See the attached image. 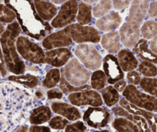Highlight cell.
<instances>
[{"instance_id": "cell-1", "label": "cell", "mask_w": 157, "mask_h": 132, "mask_svg": "<svg viewBox=\"0 0 157 132\" xmlns=\"http://www.w3.org/2000/svg\"><path fill=\"white\" fill-rule=\"evenodd\" d=\"M35 107L33 94L22 86L0 83V132H10L25 122Z\"/></svg>"}, {"instance_id": "cell-2", "label": "cell", "mask_w": 157, "mask_h": 132, "mask_svg": "<svg viewBox=\"0 0 157 132\" xmlns=\"http://www.w3.org/2000/svg\"><path fill=\"white\" fill-rule=\"evenodd\" d=\"M5 3L14 12L21 28L30 37L40 40L52 30L39 16L32 0H5Z\"/></svg>"}, {"instance_id": "cell-3", "label": "cell", "mask_w": 157, "mask_h": 132, "mask_svg": "<svg viewBox=\"0 0 157 132\" xmlns=\"http://www.w3.org/2000/svg\"><path fill=\"white\" fill-rule=\"evenodd\" d=\"M150 0H132L129 15L120 29L122 43L126 48H132L140 37V26L146 18Z\"/></svg>"}, {"instance_id": "cell-4", "label": "cell", "mask_w": 157, "mask_h": 132, "mask_svg": "<svg viewBox=\"0 0 157 132\" xmlns=\"http://www.w3.org/2000/svg\"><path fill=\"white\" fill-rule=\"evenodd\" d=\"M21 33V26L18 22H13L7 26L0 38L2 51L6 65L10 72L19 75L25 70V65L16 50V39Z\"/></svg>"}, {"instance_id": "cell-5", "label": "cell", "mask_w": 157, "mask_h": 132, "mask_svg": "<svg viewBox=\"0 0 157 132\" xmlns=\"http://www.w3.org/2000/svg\"><path fill=\"white\" fill-rule=\"evenodd\" d=\"M16 49L21 57L35 64L46 63V54L39 45L28 37L20 36L16 39Z\"/></svg>"}, {"instance_id": "cell-6", "label": "cell", "mask_w": 157, "mask_h": 132, "mask_svg": "<svg viewBox=\"0 0 157 132\" xmlns=\"http://www.w3.org/2000/svg\"><path fill=\"white\" fill-rule=\"evenodd\" d=\"M62 76L72 86H82L89 81L90 73L76 58H72L62 70Z\"/></svg>"}, {"instance_id": "cell-7", "label": "cell", "mask_w": 157, "mask_h": 132, "mask_svg": "<svg viewBox=\"0 0 157 132\" xmlns=\"http://www.w3.org/2000/svg\"><path fill=\"white\" fill-rule=\"evenodd\" d=\"M123 95L129 102L142 109L151 112H157V98L146 94L139 90L133 84L128 85Z\"/></svg>"}, {"instance_id": "cell-8", "label": "cell", "mask_w": 157, "mask_h": 132, "mask_svg": "<svg viewBox=\"0 0 157 132\" xmlns=\"http://www.w3.org/2000/svg\"><path fill=\"white\" fill-rule=\"evenodd\" d=\"M72 41L77 43L83 42H99L101 36L99 31L92 26L80 25L78 23L70 24L63 29Z\"/></svg>"}, {"instance_id": "cell-9", "label": "cell", "mask_w": 157, "mask_h": 132, "mask_svg": "<svg viewBox=\"0 0 157 132\" xmlns=\"http://www.w3.org/2000/svg\"><path fill=\"white\" fill-rule=\"evenodd\" d=\"M74 54L85 67L91 70H97L102 65V57L99 51L90 44L77 45Z\"/></svg>"}, {"instance_id": "cell-10", "label": "cell", "mask_w": 157, "mask_h": 132, "mask_svg": "<svg viewBox=\"0 0 157 132\" xmlns=\"http://www.w3.org/2000/svg\"><path fill=\"white\" fill-rule=\"evenodd\" d=\"M78 1L69 0L62 6L58 14L52 19L51 26L53 28H63L70 25L77 16Z\"/></svg>"}, {"instance_id": "cell-11", "label": "cell", "mask_w": 157, "mask_h": 132, "mask_svg": "<svg viewBox=\"0 0 157 132\" xmlns=\"http://www.w3.org/2000/svg\"><path fill=\"white\" fill-rule=\"evenodd\" d=\"M83 120L90 127L101 128L108 124L110 114L106 108L99 107H89L83 114Z\"/></svg>"}, {"instance_id": "cell-12", "label": "cell", "mask_w": 157, "mask_h": 132, "mask_svg": "<svg viewBox=\"0 0 157 132\" xmlns=\"http://www.w3.org/2000/svg\"><path fill=\"white\" fill-rule=\"evenodd\" d=\"M69 102L77 107L90 105L92 107H99L102 104V100L99 93L95 90H82L74 92L68 97Z\"/></svg>"}, {"instance_id": "cell-13", "label": "cell", "mask_w": 157, "mask_h": 132, "mask_svg": "<svg viewBox=\"0 0 157 132\" xmlns=\"http://www.w3.org/2000/svg\"><path fill=\"white\" fill-rule=\"evenodd\" d=\"M103 71L106 76L107 81L114 84L119 80H123L124 74L116 57L112 54L105 56L103 60Z\"/></svg>"}, {"instance_id": "cell-14", "label": "cell", "mask_w": 157, "mask_h": 132, "mask_svg": "<svg viewBox=\"0 0 157 132\" xmlns=\"http://www.w3.org/2000/svg\"><path fill=\"white\" fill-rule=\"evenodd\" d=\"M72 39L70 36L62 30L46 36L43 41V46L46 50H53L70 46Z\"/></svg>"}, {"instance_id": "cell-15", "label": "cell", "mask_w": 157, "mask_h": 132, "mask_svg": "<svg viewBox=\"0 0 157 132\" xmlns=\"http://www.w3.org/2000/svg\"><path fill=\"white\" fill-rule=\"evenodd\" d=\"M120 104L123 108L129 113L143 117L147 121L152 132H157V117L154 114L131 104L127 100L121 99L120 101Z\"/></svg>"}, {"instance_id": "cell-16", "label": "cell", "mask_w": 157, "mask_h": 132, "mask_svg": "<svg viewBox=\"0 0 157 132\" xmlns=\"http://www.w3.org/2000/svg\"><path fill=\"white\" fill-rule=\"evenodd\" d=\"M46 54V63L56 67H60L67 63L72 53L66 48H58L47 51Z\"/></svg>"}, {"instance_id": "cell-17", "label": "cell", "mask_w": 157, "mask_h": 132, "mask_svg": "<svg viewBox=\"0 0 157 132\" xmlns=\"http://www.w3.org/2000/svg\"><path fill=\"white\" fill-rule=\"evenodd\" d=\"M122 23V17L117 12H111L102 16L96 22L98 30L103 32H109L117 30Z\"/></svg>"}, {"instance_id": "cell-18", "label": "cell", "mask_w": 157, "mask_h": 132, "mask_svg": "<svg viewBox=\"0 0 157 132\" xmlns=\"http://www.w3.org/2000/svg\"><path fill=\"white\" fill-rule=\"evenodd\" d=\"M51 108L54 113L63 116L69 121H75L81 118V113L78 108L63 102H53Z\"/></svg>"}, {"instance_id": "cell-19", "label": "cell", "mask_w": 157, "mask_h": 132, "mask_svg": "<svg viewBox=\"0 0 157 132\" xmlns=\"http://www.w3.org/2000/svg\"><path fill=\"white\" fill-rule=\"evenodd\" d=\"M113 112L116 115L123 117L133 122L138 127L140 132H152L147 121L143 117L129 113L121 107H116L113 108Z\"/></svg>"}, {"instance_id": "cell-20", "label": "cell", "mask_w": 157, "mask_h": 132, "mask_svg": "<svg viewBox=\"0 0 157 132\" xmlns=\"http://www.w3.org/2000/svg\"><path fill=\"white\" fill-rule=\"evenodd\" d=\"M120 35L117 31L111 32L104 34L101 39V45L102 48L109 54H116L121 49Z\"/></svg>"}, {"instance_id": "cell-21", "label": "cell", "mask_w": 157, "mask_h": 132, "mask_svg": "<svg viewBox=\"0 0 157 132\" xmlns=\"http://www.w3.org/2000/svg\"><path fill=\"white\" fill-rule=\"evenodd\" d=\"M34 5L38 14L43 20H52L57 14V8L53 3L46 0H34Z\"/></svg>"}, {"instance_id": "cell-22", "label": "cell", "mask_w": 157, "mask_h": 132, "mask_svg": "<svg viewBox=\"0 0 157 132\" xmlns=\"http://www.w3.org/2000/svg\"><path fill=\"white\" fill-rule=\"evenodd\" d=\"M133 52L142 60L152 63H157V54H154L149 49V45L146 39H139L132 49Z\"/></svg>"}, {"instance_id": "cell-23", "label": "cell", "mask_w": 157, "mask_h": 132, "mask_svg": "<svg viewBox=\"0 0 157 132\" xmlns=\"http://www.w3.org/2000/svg\"><path fill=\"white\" fill-rule=\"evenodd\" d=\"M118 62L122 70L126 72L134 70L138 66V60L129 50H121L118 54Z\"/></svg>"}, {"instance_id": "cell-24", "label": "cell", "mask_w": 157, "mask_h": 132, "mask_svg": "<svg viewBox=\"0 0 157 132\" xmlns=\"http://www.w3.org/2000/svg\"><path fill=\"white\" fill-rule=\"evenodd\" d=\"M52 117V112L48 106H39L33 109L29 116V122L32 124H41L49 121Z\"/></svg>"}, {"instance_id": "cell-25", "label": "cell", "mask_w": 157, "mask_h": 132, "mask_svg": "<svg viewBox=\"0 0 157 132\" xmlns=\"http://www.w3.org/2000/svg\"><path fill=\"white\" fill-rule=\"evenodd\" d=\"M77 21L80 25H87L93 20V8L90 4L80 2L77 12Z\"/></svg>"}, {"instance_id": "cell-26", "label": "cell", "mask_w": 157, "mask_h": 132, "mask_svg": "<svg viewBox=\"0 0 157 132\" xmlns=\"http://www.w3.org/2000/svg\"><path fill=\"white\" fill-rule=\"evenodd\" d=\"M113 127L119 132H140L138 127L125 118H117L113 121Z\"/></svg>"}, {"instance_id": "cell-27", "label": "cell", "mask_w": 157, "mask_h": 132, "mask_svg": "<svg viewBox=\"0 0 157 132\" xmlns=\"http://www.w3.org/2000/svg\"><path fill=\"white\" fill-rule=\"evenodd\" d=\"M9 80L16 83L23 84L30 88H34L39 84V80L37 77L32 74H25V75H13L9 77Z\"/></svg>"}, {"instance_id": "cell-28", "label": "cell", "mask_w": 157, "mask_h": 132, "mask_svg": "<svg viewBox=\"0 0 157 132\" xmlns=\"http://www.w3.org/2000/svg\"><path fill=\"white\" fill-rule=\"evenodd\" d=\"M102 96L108 107H113L116 105L120 101V95L116 88L113 86H108L105 87L102 91Z\"/></svg>"}, {"instance_id": "cell-29", "label": "cell", "mask_w": 157, "mask_h": 132, "mask_svg": "<svg viewBox=\"0 0 157 132\" xmlns=\"http://www.w3.org/2000/svg\"><path fill=\"white\" fill-rule=\"evenodd\" d=\"M140 33L145 39H150L157 35V22L155 20H147L142 25Z\"/></svg>"}, {"instance_id": "cell-30", "label": "cell", "mask_w": 157, "mask_h": 132, "mask_svg": "<svg viewBox=\"0 0 157 132\" xmlns=\"http://www.w3.org/2000/svg\"><path fill=\"white\" fill-rule=\"evenodd\" d=\"M113 7L112 0H100L93 8V15L96 18H101L109 13Z\"/></svg>"}, {"instance_id": "cell-31", "label": "cell", "mask_w": 157, "mask_h": 132, "mask_svg": "<svg viewBox=\"0 0 157 132\" xmlns=\"http://www.w3.org/2000/svg\"><path fill=\"white\" fill-rule=\"evenodd\" d=\"M60 81V71L59 69H51L46 74L43 81V86L45 88L55 87Z\"/></svg>"}, {"instance_id": "cell-32", "label": "cell", "mask_w": 157, "mask_h": 132, "mask_svg": "<svg viewBox=\"0 0 157 132\" xmlns=\"http://www.w3.org/2000/svg\"><path fill=\"white\" fill-rule=\"evenodd\" d=\"M140 85L144 91L157 98V79L145 77L141 79Z\"/></svg>"}, {"instance_id": "cell-33", "label": "cell", "mask_w": 157, "mask_h": 132, "mask_svg": "<svg viewBox=\"0 0 157 132\" xmlns=\"http://www.w3.org/2000/svg\"><path fill=\"white\" fill-rule=\"evenodd\" d=\"M106 76L102 70H96L91 77V86L94 90H99L105 86L106 83Z\"/></svg>"}, {"instance_id": "cell-34", "label": "cell", "mask_w": 157, "mask_h": 132, "mask_svg": "<svg viewBox=\"0 0 157 132\" xmlns=\"http://www.w3.org/2000/svg\"><path fill=\"white\" fill-rule=\"evenodd\" d=\"M90 88V86L88 85H84L82 86H74L71 85L66 79L64 78L63 76H62L60 78V83H59V89L63 91L64 94H69V93H74V92L82 91V90H87Z\"/></svg>"}, {"instance_id": "cell-35", "label": "cell", "mask_w": 157, "mask_h": 132, "mask_svg": "<svg viewBox=\"0 0 157 132\" xmlns=\"http://www.w3.org/2000/svg\"><path fill=\"white\" fill-rule=\"evenodd\" d=\"M139 70L146 77H154L157 75V67L149 61L142 62L139 65Z\"/></svg>"}, {"instance_id": "cell-36", "label": "cell", "mask_w": 157, "mask_h": 132, "mask_svg": "<svg viewBox=\"0 0 157 132\" xmlns=\"http://www.w3.org/2000/svg\"><path fill=\"white\" fill-rule=\"evenodd\" d=\"M16 17V14L11 9L0 3V22L11 23Z\"/></svg>"}, {"instance_id": "cell-37", "label": "cell", "mask_w": 157, "mask_h": 132, "mask_svg": "<svg viewBox=\"0 0 157 132\" xmlns=\"http://www.w3.org/2000/svg\"><path fill=\"white\" fill-rule=\"evenodd\" d=\"M68 121L66 118L60 116H56L52 118L49 121V126L56 130H63L67 126Z\"/></svg>"}, {"instance_id": "cell-38", "label": "cell", "mask_w": 157, "mask_h": 132, "mask_svg": "<svg viewBox=\"0 0 157 132\" xmlns=\"http://www.w3.org/2000/svg\"><path fill=\"white\" fill-rule=\"evenodd\" d=\"M87 128L82 121H76L66 127L65 132H86Z\"/></svg>"}, {"instance_id": "cell-39", "label": "cell", "mask_w": 157, "mask_h": 132, "mask_svg": "<svg viewBox=\"0 0 157 132\" xmlns=\"http://www.w3.org/2000/svg\"><path fill=\"white\" fill-rule=\"evenodd\" d=\"M112 2L115 10L117 11H122L130 6L132 0H112Z\"/></svg>"}, {"instance_id": "cell-40", "label": "cell", "mask_w": 157, "mask_h": 132, "mask_svg": "<svg viewBox=\"0 0 157 132\" xmlns=\"http://www.w3.org/2000/svg\"><path fill=\"white\" fill-rule=\"evenodd\" d=\"M127 79L132 84L138 85L140 84V80H141V76H140V73L135 70H132L129 71L127 74Z\"/></svg>"}, {"instance_id": "cell-41", "label": "cell", "mask_w": 157, "mask_h": 132, "mask_svg": "<svg viewBox=\"0 0 157 132\" xmlns=\"http://www.w3.org/2000/svg\"><path fill=\"white\" fill-rule=\"evenodd\" d=\"M63 97V93L61 90L59 89H52L47 92V98L49 100L62 99Z\"/></svg>"}, {"instance_id": "cell-42", "label": "cell", "mask_w": 157, "mask_h": 132, "mask_svg": "<svg viewBox=\"0 0 157 132\" xmlns=\"http://www.w3.org/2000/svg\"><path fill=\"white\" fill-rule=\"evenodd\" d=\"M0 74L2 77H5L7 74L6 65L5 59H4L3 54H2L1 47H0Z\"/></svg>"}, {"instance_id": "cell-43", "label": "cell", "mask_w": 157, "mask_h": 132, "mask_svg": "<svg viewBox=\"0 0 157 132\" xmlns=\"http://www.w3.org/2000/svg\"><path fill=\"white\" fill-rule=\"evenodd\" d=\"M148 13H149V16L150 17H157V1H154L149 4Z\"/></svg>"}, {"instance_id": "cell-44", "label": "cell", "mask_w": 157, "mask_h": 132, "mask_svg": "<svg viewBox=\"0 0 157 132\" xmlns=\"http://www.w3.org/2000/svg\"><path fill=\"white\" fill-rule=\"evenodd\" d=\"M29 132H51V130L46 126H38L34 124L30 127Z\"/></svg>"}, {"instance_id": "cell-45", "label": "cell", "mask_w": 157, "mask_h": 132, "mask_svg": "<svg viewBox=\"0 0 157 132\" xmlns=\"http://www.w3.org/2000/svg\"><path fill=\"white\" fill-rule=\"evenodd\" d=\"M126 82L125 80H119L116 83H114V87L118 92H123L126 87Z\"/></svg>"}, {"instance_id": "cell-46", "label": "cell", "mask_w": 157, "mask_h": 132, "mask_svg": "<svg viewBox=\"0 0 157 132\" xmlns=\"http://www.w3.org/2000/svg\"><path fill=\"white\" fill-rule=\"evenodd\" d=\"M150 50L154 53L157 54V35L152 39L150 42Z\"/></svg>"}, {"instance_id": "cell-47", "label": "cell", "mask_w": 157, "mask_h": 132, "mask_svg": "<svg viewBox=\"0 0 157 132\" xmlns=\"http://www.w3.org/2000/svg\"><path fill=\"white\" fill-rule=\"evenodd\" d=\"M16 132H29V128L26 126H21L17 129Z\"/></svg>"}, {"instance_id": "cell-48", "label": "cell", "mask_w": 157, "mask_h": 132, "mask_svg": "<svg viewBox=\"0 0 157 132\" xmlns=\"http://www.w3.org/2000/svg\"><path fill=\"white\" fill-rule=\"evenodd\" d=\"M84 2H86V3H87V4H95V3H96V2H99V1H100V0H83Z\"/></svg>"}, {"instance_id": "cell-49", "label": "cell", "mask_w": 157, "mask_h": 132, "mask_svg": "<svg viewBox=\"0 0 157 132\" xmlns=\"http://www.w3.org/2000/svg\"><path fill=\"white\" fill-rule=\"evenodd\" d=\"M50 1H52V2L55 4H61L63 3V2H67L69 0H50Z\"/></svg>"}, {"instance_id": "cell-50", "label": "cell", "mask_w": 157, "mask_h": 132, "mask_svg": "<svg viewBox=\"0 0 157 132\" xmlns=\"http://www.w3.org/2000/svg\"><path fill=\"white\" fill-rule=\"evenodd\" d=\"M4 31H5V27H4V26L0 22V36H2V33H4Z\"/></svg>"}, {"instance_id": "cell-51", "label": "cell", "mask_w": 157, "mask_h": 132, "mask_svg": "<svg viewBox=\"0 0 157 132\" xmlns=\"http://www.w3.org/2000/svg\"><path fill=\"white\" fill-rule=\"evenodd\" d=\"M36 96H37L39 98H43V92H40V91L36 92Z\"/></svg>"}, {"instance_id": "cell-52", "label": "cell", "mask_w": 157, "mask_h": 132, "mask_svg": "<svg viewBox=\"0 0 157 132\" xmlns=\"http://www.w3.org/2000/svg\"><path fill=\"white\" fill-rule=\"evenodd\" d=\"M93 132H110V131L108 130H95V131Z\"/></svg>"}, {"instance_id": "cell-53", "label": "cell", "mask_w": 157, "mask_h": 132, "mask_svg": "<svg viewBox=\"0 0 157 132\" xmlns=\"http://www.w3.org/2000/svg\"><path fill=\"white\" fill-rule=\"evenodd\" d=\"M0 1H1V0H0Z\"/></svg>"}]
</instances>
